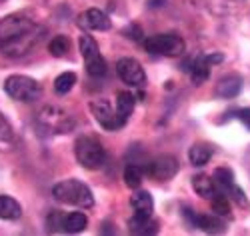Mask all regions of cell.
Instances as JSON below:
<instances>
[{"mask_svg":"<svg viewBox=\"0 0 250 236\" xmlns=\"http://www.w3.org/2000/svg\"><path fill=\"white\" fill-rule=\"evenodd\" d=\"M42 28L36 26L30 18L10 14L0 22V52L10 58H20L38 44Z\"/></svg>","mask_w":250,"mask_h":236,"instance_id":"1","label":"cell"},{"mask_svg":"<svg viewBox=\"0 0 250 236\" xmlns=\"http://www.w3.org/2000/svg\"><path fill=\"white\" fill-rule=\"evenodd\" d=\"M52 196L62 204H70V206H78V208H92L94 206L92 190L84 182L74 180V178L54 184Z\"/></svg>","mask_w":250,"mask_h":236,"instance_id":"2","label":"cell"},{"mask_svg":"<svg viewBox=\"0 0 250 236\" xmlns=\"http://www.w3.org/2000/svg\"><path fill=\"white\" fill-rule=\"evenodd\" d=\"M74 154H76L78 164L88 170H98L106 162V150H104L102 142L90 134H84L76 140Z\"/></svg>","mask_w":250,"mask_h":236,"instance_id":"3","label":"cell"},{"mask_svg":"<svg viewBox=\"0 0 250 236\" xmlns=\"http://www.w3.org/2000/svg\"><path fill=\"white\" fill-rule=\"evenodd\" d=\"M78 48H80V54L84 58V66H86V72L92 76V78H100L106 74V60L102 58L100 54V48L96 44V40L90 36V34H82L78 38Z\"/></svg>","mask_w":250,"mask_h":236,"instance_id":"4","label":"cell"},{"mask_svg":"<svg viewBox=\"0 0 250 236\" xmlns=\"http://www.w3.org/2000/svg\"><path fill=\"white\" fill-rule=\"evenodd\" d=\"M38 124L50 134H64L74 128V118L56 106H44L38 114Z\"/></svg>","mask_w":250,"mask_h":236,"instance_id":"5","label":"cell"},{"mask_svg":"<svg viewBox=\"0 0 250 236\" xmlns=\"http://www.w3.org/2000/svg\"><path fill=\"white\" fill-rule=\"evenodd\" d=\"M4 92L20 102H30L40 96V84L24 74H12L4 80Z\"/></svg>","mask_w":250,"mask_h":236,"instance_id":"6","label":"cell"},{"mask_svg":"<svg viewBox=\"0 0 250 236\" xmlns=\"http://www.w3.org/2000/svg\"><path fill=\"white\" fill-rule=\"evenodd\" d=\"M144 48L158 56H180L184 52V40L178 34H154L144 40Z\"/></svg>","mask_w":250,"mask_h":236,"instance_id":"7","label":"cell"},{"mask_svg":"<svg viewBox=\"0 0 250 236\" xmlns=\"http://www.w3.org/2000/svg\"><path fill=\"white\" fill-rule=\"evenodd\" d=\"M116 72L122 78V82H126L128 86H142L146 82V74H144V68L140 66V62L134 58H120L116 62Z\"/></svg>","mask_w":250,"mask_h":236,"instance_id":"8","label":"cell"},{"mask_svg":"<svg viewBox=\"0 0 250 236\" xmlns=\"http://www.w3.org/2000/svg\"><path fill=\"white\" fill-rule=\"evenodd\" d=\"M90 110H92L96 122L104 128V130H120V128L124 126L120 122V118L116 116V110L112 108L106 100H94V102H90Z\"/></svg>","mask_w":250,"mask_h":236,"instance_id":"9","label":"cell"},{"mask_svg":"<svg viewBox=\"0 0 250 236\" xmlns=\"http://www.w3.org/2000/svg\"><path fill=\"white\" fill-rule=\"evenodd\" d=\"M144 172L148 176H152L154 180H170L176 172H178V162L174 156H158L156 160H152L150 164L144 166Z\"/></svg>","mask_w":250,"mask_h":236,"instance_id":"10","label":"cell"},{"mask_svg":"<svg viewBox=\"0 0 250 236\" xmlns=\"http://www.w3.org/2000/svg\"><path fill=\"white\" fill-rule=\"evenodd\" d=\"M78 24L86 30H110V18L106 12H102L98 8H88L80 14Z\"/></svg>","mask_w":250,"mask_h":236,"instance_id":"11","label":"cell"},{"mask_svg":"<svg viewBox=\"0 0 250 236\" xmlns=\"http://www.w3.org/2000/svg\"><path fill=\"white\" fill-rule=\"evenodd\" d=\"M130 206L134 210L132 216L138 220H148L152 218V210H154V200L150 196V192L146 190H138L130 196Z\"/></svg>","mask_w":250,"mask_h":236,"instance_id":"12","label":"cell"},{"mask_svg":"<svg viewBox=\"0 0 250 236\" xmlns=\"http://www.w3.org/2000/svg\"><path fill=\"white\" fill-rule=\"evenodd\" d=\"M240 88H242V78L238 74H226L216 84L214 94L218 98H234V96H238Z\"/></svg>","mask_w":250,"mask_h":236,"instance_id":"13","label":"cell"},{"mask_svg":"<svg viewBox=\"0 0 250 236\" xmlns=\"http://www.w3.org/2000/svg\"><path fill=\"white\" fill-rule=\"evenodd\" d=\"M186 216L190 218V222L198 228H202L204 232H222L224 230V222L220 220V216H210V214H192L190 210H186Z\"/></svg>","mask_w":250,"mask_h":236,"instance_id":"14","label":"cell"},{"mask_svg":"<svg viewBox=\"0 0 250 236\" xmlns=\"http://www.w3.org/2000/svg\"><path fill=\"white\" fill-rule=\"evenodd\" d=\"M184 70L190 72V78L194 84H202L208 80V74H210V64H208L206 56H198V58H192L190 62H184Z\"/></svg>","mask_w":250,"mask_h":236,"instance_id":"15","label":"cell"},{"mask_svg":"<svg viewBox=\"0 0 250 236\" xmlns=\"http://www.w3.org/2000/svg\"><path fill=\"white\" fill-rule=\"evenodd\" d=\"M192 188L196 190V194L200 198H204V200H212L218 194V192H220L218 186H216V182H214V178L212 176H206V174H196L192 178Z\"/></svg>","mask_w":250,"mask_h":236,"instance_id":"16","label":"cell"},{"mask_svg":"<svg viewBox=\"0 0 250 236\" xmlns=\"http://www.w3.org/2000/svg\"><path fill=\"white\" fill-rule=\"evenodd\" d=\"M86 226H88V218L82 212H70L62 216V232L76 234V232H82Z\"/></svg>","mask_w":250,"mask_h":236,"instance_id":"17","label":"cell"},{"mask_svg":"<svg viewBox=\"0 0 250 236\" xmlns=\"http://www.w3.org/2000/svg\"><path fill=\"white\" fill-rule=\"evenodd\" d=\"M132 110H134V94L126 92V90L118 92V98H116V116L120 118L122 124L128 122Z\"/></svg>","mask_w":250,"mask_h":236,"instance_id":"18","label":"cell"},{"mask_svg":"<svg viewBox=\"0 0 250 236\" xmlns=\"http://www.w3.org/2000/svg\"><path fill=\"white\" fill-rule=\"evenodd\" d=\"M22 208L10 196H0V220H18Z\"/></svg>","mask_w":250,"mask_h":236,"instance_id":"19","label":"cell"},{"mask_svg":"<svg viewBox=\"0 0 250 236\" xmlns=\"http://www.w3.org/2000/svg\"><path fill=\"white\" fill-rule=\"evenodd\" d=\"M188 158H190V162L194 166H204L208 160L212 158V146H208V144H194V146H190Z\"/></svg>","mask_w":250,"mask_h":236,"instance_id":"20","label":"cell"},{"mask_svg":"<svg viewBox=\"0 0 250 236\" xmlns=\"http://www.w3.org/2000/svg\"><path fill=\"white\" fill-rule=\"evenodd\" d=\"M212 178H214L218 190L224 192V194H226V192L230 190V186L234 184V174H232V170H230V168H224V166H220V168L214 170Z\"/></svg>","mask_w":250,"mask_h":236,"instance_id":"21","label":"cell"},{"mask_svg":"<svg viewBox=\"0 0 250 236\" xmlns=\"http://www.w3.org/2000/svg\"><path fill=\"white\" fill-rule=\"evenodd\" d=\"M142 178H144V168L136 164H128L124 168V184L128 188H138L142 184Z\"/></svg>","mask_w":250,"mask_h":236,"instance_id":"22","label":"cell"},{"mask_svg":"<svg viewBox=\"0 0 250 236\" xmlns=\"http://www.w3.org/2000/svg\"><path fill=\"white\" fill-rule=\"evenodd\" d=\"M76 84V74L74 72H62L56 80H54V90L58 94H68L72 90V86Z\"/></svg>","mask_w":250,"mask_h":236,"instance_id":"23","label":"cell"},{"mask_svg":"<svg viewBox=\"0 0 250 236\" xmlns=\"http://www.w3.org/2000/svg\"><path fill=\"white\" fill-rule=\"evenodd\" d=\"M210 204H212V212L220 218L230 214V204H228V196L224 194V192H218V194L210 200Z\"/></svg>","mask_w":250,"mask_h":236,"instance_id":"24","label":"cell"},{"mask_svg":"<svg viewBox=\"0 0 250 236\" xmlns=\"http://www.w3.org/2000/svg\"><path fill=\"white\" fill-rule=\"evenodd\" d=\"M68 38L66 36H54L52 40H50V44H48V52L52 54V56H56V58H60V56H64L66 52H68Z\"/></svg>","mask_w":250,"mask_h":236,"instance_id":"25","label":"cell"},{"mask_svg":"<svg viewBox=\"0 0 250 236\" xmlns=\"http://www.w3.org/2000/svg\"><path fill=\"white\" fill-rule=\"evenodd\" d=\"M152 224H156L152 218H148V220H138V218H130L128 220V230L130 232H134V234H146V232H156V228H148V226H152Z\"/></svg>","mask_w":250,"mask_h":236,"instance_id":"26","label":"cell"},{"mask_svg":"<svg viewBox=\"0 0 250 236\" xmlns=\"http://www.w3.org/2000/svg\"><path fill=\"white\" fill-rule=\"evenodd\" d=\"M14 142V134H12V126L8 124V120L0 114V148L10 146Z\"/></svg>","mask_w":250,"mask_h":236,"instance_id":"27","label":"cell"},{"mask_svg":"<svg viewBox=\"0 0 250 236\" xmlns=\"http://www.w3.org/2000/svg\"><path fill=\"white\" fill-rule=\"evenodd\" d=\"M226 196H228V198H232L238 206L248 208V200H246V196H244V190H242V188H238L236 184H232V186H230V190L226 192Z\"/></svg>","mask_w":250,"mask_h":236,"instance_id":"28","label":"cell"},{"mask_svg":"<svg viewBox=\"0 0 250 236\" xmlns=\"http://www.w3.org/2000/svg\"><path fill=\"white\" fill-rule=\"evenodd\" d=\"M236 118L250 130V108H240V110H236Z\"/></svg>","mask_w":250,"mask_h":236,"instance_id":"29","label":"cell"}]
</instances>
